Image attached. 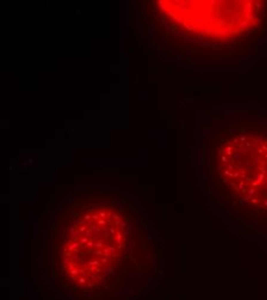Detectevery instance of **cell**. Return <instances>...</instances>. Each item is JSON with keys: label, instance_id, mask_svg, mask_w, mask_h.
I'll use <instances>...</instances> for the list:
<instances>
[{"label": "cell", "instance_id": "obj_1", "mask_svg": "<svg viewBox=\"0 0 267 300\" xmlns=\"http://www.w3.org/2000/svg\"><path fill=\"white\" fill-rule=\"evenodd\" d=\"M159 13L183 43L209 53L242 52L265 33V1H161Z\"/></svg>", "mask_w": 267, "mask_h": 300}, {"label": "cell", "instance_id": "obj_2", "mask_svg": "<svg viewBox=\"0 0 267 300\" xmlns=\"http://www.w3.org/2000/svg\"><path fill=\"white\" fill-rule=\"evenodd\" d=\"M220 182L243 202L267 210V125H230L210 146Z\"/></svg>", "mask_w": 267, "mask_h": 300}]
</instances>
